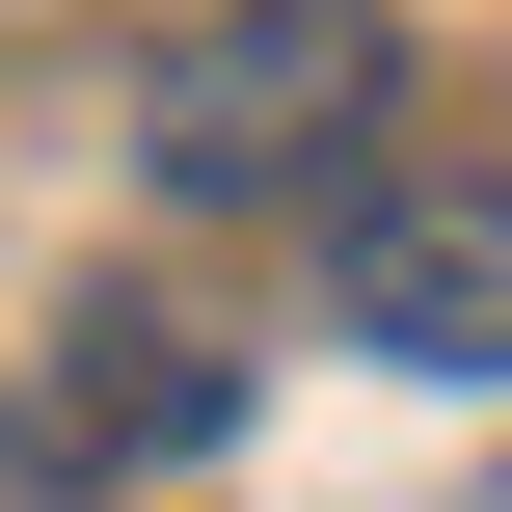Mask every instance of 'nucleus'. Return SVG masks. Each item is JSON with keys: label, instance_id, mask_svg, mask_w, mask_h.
Instances as JSON below:
<instances>
[{"label": "nucleus", "instance_id": "2", "mask_svg": "<svg viewBox=\"0 0 512 512\" xmlns=\"http://www.w3.org/2000/svg\"><path fill=\"white\" fill-rule=\"evenodd\" d=\"M324 324L405 351V378H512V162H459V189H351Z\"/></svg>", "mask_w": 512, "mask_h": 512}, {"label": "nucleus", "instance_id": "3", "mask_svg": "<svg viewBox=\"0 0 512 512\" xmlns=\"http://www.w3.org/2000/svg\"><path fill=\"white\" fill-rule=\"evenodd\" d=\"M216 405H243V351H189L162 297H81V351H54V432L81 459H189Z\"/></svg>", "mask_w": 512, "mask_h": 512}, {"label": "nucleus", "instance_id": "1", "mask_svg": "<svg viewBox=\"0 0 512 512\" xmlns=\"http://www.w3.org/2000/svg\"><path fill=\"white\" fill-rule=\"evenodd\" d=\"M378 0H216L162 81H135V162L189 189V216H270V189H351L378 162Z\"/></svg>", "mask_w": 512, "mask_h": 512}]
</instances>
